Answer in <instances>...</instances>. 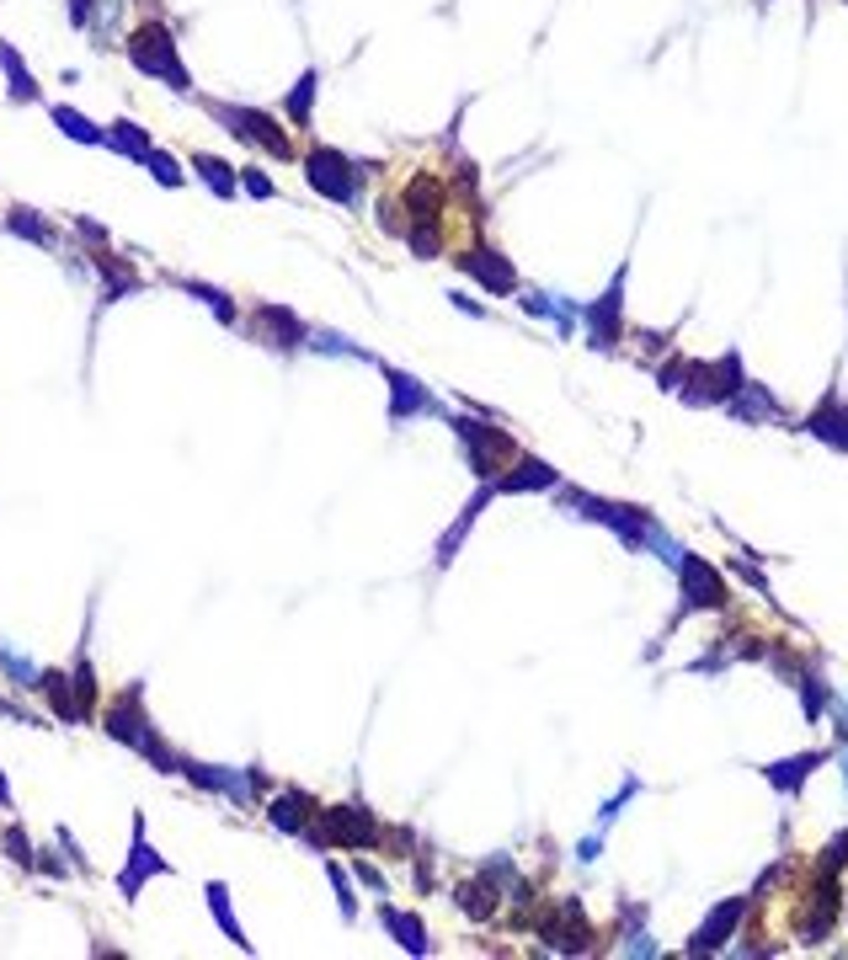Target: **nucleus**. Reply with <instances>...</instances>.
<instances>
[{
  "label": "nucleus",
  "instance_id": "a211bd4d",
  "mask_svg": "<svg viewBox=\"0 0 848 960\" xmlns=\"http://www.w3.org/2000/svg\"><path fill=\"white\" fill-rule=\"evenodd\" d=\"M812 438H821L827 449H838V453H848V400L838 390H827L821 395V406H812V417L800 421Z\"/></svg>",
  "mask_w": 848,
  "mask_h": 960
},
{
  "label": "nucleus",
  "instance_id": "6ab92c4d",
  "mask_svg": "<svg viewBox=\"0 0 848 960\" xmlns=\"http://www.w3.org/2000/svg\"><path fill=\"white\" fill-rule=\"evenodd\" d=\"M491 486H496V497H502V491H555V486H561V470L545 465V459H534V453H517Z\"/></svg>",
  "mask_w": 848,
  "mask_h": 960
},
{
  "label": "nucleus",
  "instance_id": "ea45409f",
  "mask_svg": "<svg viewBox=\"0 0 848 960\" xmlns=\"http://www.w3.org/2000/svg\"><path fill=\"white\" fill-rule=\"evenodd\" d=\"M0 848H6V859H11V865H22V870H32V865H38V859H32V843H28V827H22V822H11V827L0 833Z\"/></svg>",
  "mask_w": 848,
  "mask_h": 960
},
{
  "label": "nucleus",
  "instance_id": "5701e85b",
  "mask_svg": "<svg viewBox=\"0 0 848 960\" xmlns=\"http://www.w3.org/2000/svg\"><path fill=\"white\" fill-rule=\"evenodd\" d=\"M400 213H411V225H438V219H443V181L427 177V171H417V177H411V187H406V204H400Z\"/></svg>",
  "mask_w": 848,
  "mask_h": 960
},
{
  "label": "nucleus",
  "instance_id": "58836bf2",
  "mask_svg": "<svg viewBox=\"0 0 848 960\" xmlns=\"http://www.w3.org/2000/svg\"><path fill=\"white\" fill-rule=\"evenodd\" d=\"M139 166H145V171H150L160 187H182V181H187L182 160H177V155H166V150H150L145 160H139Z\"/></svg>",
  "mask_w": 848,
  "mask_h": 960
},
{
  "label": "nucleus",
  "instance_id": "412c9836",
  "mask_svg": "<svg viewBox=\"0 0 848 960\" xmlns=\"http://www.w3.org/2000/svg\"><path fill=\"white\" fill-rule=\"evenodd\" d=\"M92 268L102 272V304H118V300H128V294L145 289V278L128 268V262H118L113 251H92Z\"/></svg>",
  "mask_w": 848,
  "mask_h": 960
},
{
  "label": "nucleus",
  "instance_id": "473e14b6",
  "mask_svg": "<svg viewBox=\"0 0 848 960\" xmlns=\"http://www.w3.org/2000/svg\"><path fill=\"white\" fill-rule=\"evenodd\" d=\"M459 912H470V918H475V924H485V918H496V880H485V875H475V880H464V886H459Z\"/></svg>",
  "mask_w": 848,
  "mask_h": 960
},
{
  "label": "nucleus",
  "instance_id": "8fccbe9b",
  "mask_svg": "<svg viewBox=\"0 0 848 960\" xmlns=\"http://www.w3.org/2000/svg\"><path fill=\"white\" fill-rule=\"evenodd\" d=\"M833 716H838V742L848 748V705H833Z\"/></svg>",
  "mask_w": 848,
  "mask_h": 960
},
{
  "label": "nucleus",
  "instance_id": "09e8293b",
  "mask_svg": "<svg viewBox=\"0 0 848 960\" xmlns=\"http://www.w3.org/2000/svg\"><path fill=\"white\" fill-rule=\"evenodd\" d=\"M449 300H454V310H464V315H475V321H481V315H485V304L464 300V294H449Z\"/></svg>",
  "mask_w": 848,
  "mask_h": 960
},
{
  "label": "nucleus",
  "instance_id": "e433bc0d",
  "mask_svg": "<svg viewBox=\"0 0 848 960\" xmlns=\"http://www.w3.org/2000/svg\"><path fill=\"white\" fill-rule=\"evenodd\" d=\"M795 689H800V710H806V720L817 726V720L827 716V705H833V689L821 684L817 672H800V678H795Z\"/></svg>",
  "mask_w": 848,
  "mask_h": 960
},
{
  "label": "nucleus",
  "instance_id": "9d476101",
  "mask_svg": "<svg viewBox=\"0 0 848 960\" xmlns=\"http://www.w3.org/2000/svg\"><path fill=\"white\" fill-rule=\"evenodd\" d=\"M625 283H630V268L614 272L604 300L587 304V342H593L598 353H614V347L625 342Z\"/></svg>",
  "mask_w": 848,
  "mask_h": 960
},
{
  "label": "nucleus",
  "instance_id": "423d86ee",
  "mask_svg": "<svg viewBox=\"0 0 848 960\" xmlns=\"http://www.w3.org/2000/svg\"><path fill=\"white\" fill-rule=\"evenodd\" d=\"M449 427H454V438L464 444V453H470V470H475L481 480H496L517 459V444L502 432V427H491V421H481V417H449Z\"/></svg>",
  "mask_w": 848,
  "mask_h": 960
},
{
  "label": "nucleus",
  "instance_id": "bb28decb",
  "mask_svg": "<svg viewBox=\"0 0 848 960\" xmlns=\"http://www.w3.org/2000/svg\"><path fill=\"white\" fill-rule=\"evenodd\" d=\"M203 901H209L213 924H219V929H224V939H230V945H235V950H241V956H251V950H257V945H251V939H245L241 918H235V907H230V886H224V880H209V886H203Z\"/></svg>",
  "mask_w": 848,
  "mask_h": 960
},
{
  "label": "nucleus",
  "instance_id": "7c9ffc66",
  "mask_svg": "<svg viewBox=\"0 0 848 960\" xmlns=\"http://www.w3.org/2000/svg\"><path fill=\"white\" fill-rule=\"evenodd\" d=\"M315 91H321V70L310 64L300 81H294V91L283 96V118L294 123V128H310V123H315Z\"/></svg>",
  "mask_w": 848,
  "mask_h": 960
},
{
  "label": "nucleus",
  "instance_id": "f704fd0d",
  "mask_svg": "<svg viewBox=\"0 0 848 960\" xmlns=\"http://www.w3.org/2000/svg\"><path fill=\"white\" fill-rule=\"evenodd\" d=\"M177 289H182V294H192V300L203 304V310H213V315H219L224 326H241V310L230 304V294H224V289H213V283H198V278H177Z\"/></svg>",
  "mask_w": 848,
  "mask_h": 960
},
{
  "label": "nucleus",
  "instance_id": "9b49d317",
  "mask_svg": "<svg viewBox=\"0 0 848 960\" xmlns=\"http://www.w3.org/2000/svg\"><path fill=\"white\" fill-rule=\"evenodd\" d=\"M251 336H257L262 347H273V353H300V347H310V326L300 321V310H289V304H257V310H251Z\"/></svg>",
  "mask_w": 848,
  "mask_h": 960
},
{
  "label": "nucleus",
  "instance_id": "dca6fc26",
  "mask_svg": "<svg viewBox=\"0 0 848 960\" xmlns=\"http://www.w3.org/2000/svg\"><path fill=\"white\" fill-rule=\"evenodd\" d=\"M742 912H747V897H731V901H721V907H710V918H704L694 929V939H689V956H715V950H726L731 939H736Z\"/></svg>",
  "mask_w": 848,
  "mask_h": 960
},
{
  "label": "nucleus",
  "instance_id": "49530a36",
  "mask_svg": "<svg viewBox=\"0 0 848 960\" xmlns=\"http://www.w3.org/2000/svg\"><path fill=\"white\" fill-rule=\"evenodd\" d=\"M0 716H6V720H17V726H43V720H38V716H28L22 705H11L6 693H0Z\"/></svg>",
  "mask_w": 848,
  "mask_h": 960
},
{
  "label": "nucleus",
  "instance_id": "c85d7f7f",
  "mask_svg": "<svg viewBox=\"0 0 848 960\" xmlns=\"http://www.w3.org/2000/svg\"><path fill=\"white\" fill-rule=\"evenodd\" d=\"M726 411H731V417H742V421H768V417L779 421V417H785V406H779L774 395L763 390V385H753V379H747L742 390L731 395V400H726Z\"/></svg>",
  "mask_w": 848,
  "mask_h": 960
},
{
  "label": "nucleus",
  "instance_id": "4c0bfd02",
  "mask_svg": "<svg viewBox=\"0 0 848 960\" xmlns=\"http://www.w3.org/2000/svg\"><path fill=\"white\" fill-rule=\"evenodd\" d=\"M0 672H6V678H11V684H17L22 693H38V684H43V672H38L28 657L6 651V646H0Z\"/></svg>",
  "mask_w": 848,
  "mask_h": 960
},
{
  "label": "nucleus",
  "instance_id": "1a4fd4ad",
  "mask_svg": "<svg viewBox=\"0 0 848 960\" xmlns=\"http://www.w3.org/2000/svg\"><path fill=\"white\" fill-rule=\"evenodd\" d=\"M160 875H171V859L155 854L150 833H145V816H134V848H128V865L118 870V897L139 901V891H145L150 880H160Z\"/></svg>",
  "mask_w": 848,
  "mask_h": 960
},
{
  "label": "nucleus",
  "instance_id": "20e7f679",
  "mask_svg": "<svg viewBox=\"0 0 848 960\" xmlns=\"http://www.w3.org/2000/svg\"><path fill=\"white\" fill-rule=\"evenodd\" d=\"M300 166H304L310 192H321L326 204H342V209L358 204V192H364V166H358L353 155H342L336 145H310Z\"/></svg>",
  "mask_w": 848,
  "mask_h": 960
},
{
  "label": "nucleus",
  "instance_id": "f3484780",
  "mask_svg": "<svg viewBox=\"0 0 848 960\" xmlns=\"http://www.w3.org/2000/svg\"><path fill=\"white\" fill-rule=\"evenodd\" d=\"M315 816H321V806H315V795H304V790H283V795L268 801V827L283 833V838H304V833L315 827Z\"/></svg>",
  "mask_w": 848,
  "mask_h": 960
},
{
  "label": "nucleus",
  "instance_id": "393cba45",
  "mask_svg": "<svg viewBox=\"0 0 848 960\" xmlns=\"http://www.w3.org/2000/svg\"><path fill=\"white\" fill-rule=\"evenodd\" d=\"M491 497H496V486H491V480H481V491H475V497L464 502V512H459V518H454V529H449V534L438 540V566H454L459 544H464V534L475 529V518H481V508H485V502H491Z\"/></svg>",
  "mask_w": 848,
  "mask_h": 960
},
{
  "label": "nucleus",
  "instance_id": "7ed1b4c3",
  "mask_svg": "<svg viewBox=\"0 0 848 960\" xmlns=\"http://www.w3.org/2000/svg\"><path fill=\"white\" fill-rule=\"evenodd\" d=\"M203 113H209L230 139H241L245 150L268 155V160H300V150H294V139H289V128L273 118V113H262V107H241V102H203Z\"/></svg>",
  "mask_w": 848,
  "mask_h": 960
},
{
  "label": "nucleus",
  "instance_id": "72a5a7b5",
  "mask_svg": "<svg viewBox=\"0 0 848 960\" xmlns=\"http://www.w3.org/2000/svg\"><path fill=\"white\" fill-rule=\"evenodd\" d=\"M107 150L128 155V160L139 166V160H145L155 145H150V134H145V128H139L134 118H118V123H107Z\"/></svg>",
  "mask_w": 848,
  "mask_h": 960
},
{
  "label": "nucleus",
  "instance_id": "6e6552de",
  "mask_svg": "<svg viewBox=\"0 0 848 960\" xmlns=\"http://www.w3.org/2000/svg\"><path fill=\"white\" fill-rule=\"evenodd\" d=\"M182 780L198 784V790H209V795H224V801H235V806H251V801L268 790L262 769H224V763H198V758H182Z\"/></svg>",
  "mask_w": 848,
  "mask_h": 960
},
{
  "label": "nucleus",
  "instance_id": "de8ad7c7",
  "mask_svg": "<svg viewBox=\"0 0 848 960\" xmlns=\"http://www.w3.org/2000/svg\"><path fill=\"white\" fill-rule=\"evenodd\" d=\"M358 880H364L368 891H379V897L390 891V886H385V870H374V865H358Z\"/></svg>",
  "mask_w": 848,
  "mask_h": 960
},
{
  "label": "nucleus",
  "instance_id": "a18cd8bd",
  "mask_svg": "<svg viewBox=\"0 0 848 960\" xmlns=\"http://www.w3.org/2000/svg\"><path fill=\"white\" fill-rule=\"evenodd\" d=\"M92 17H96V0H70V28L75 32H92Z\"/></svg>",
  "mask_w": 848,
  "mask_h": 960
},
{
  "label": "nucleus",
  "instance_id": "2eb2a0df",
  "mask_svg": "<svg viewBox=\"0 0 848 960\" xmlns=\"http://www.w3.org/2000/svg\"><path fill=\"white\" fill-rule=\"evenodd\" d=\"M540 933H545L549 950H566V956L593 950V929H587V918H582V901H561L555 912H545Z\"/></svg>",
  "mask_w": 848,
  "mask_h": 960
},
{
  "label": "nucleus",
  "instance_id": "b1692460",
  "mask_svg": "<svg viewBox=\"0 0 848 960\" xmlns=\"http://www.w3.org/2000/svg\"><path fill=\"white\" fill-rule=\"evenodd\" d=\"M0 75H6V96H11V102H43L38 75H32L28 60L17 54V43H11V38H0Z\"/></svg>",
  "mask_w": 848,
  "mask_h": 960
},
{
  "label": "nucleus",
  "instance_id": "c9c22d12",
  "mask_svg": "<svg viewBox=\"0 0 848 960\" xmlns=\"http://www.w3.org/2000/svg\"><path fill=\"white\" fill-rule=\"evenodd\" d=\"M70 684H75L81 720H96V699H102V689H96V667H92V657H86V646H81V657H75V667H70Z\"/></svg>",
  "mask_w": 848,
  "mask_h": 960
},
{
  "label": "nucleus",
  "instance_id": "4be33fe9",
  "mask_svg": "<svg viewBox=\"0 0 848 960\" xmlns=\"http://www.w3.org/2000/svg\"><path fill=\"white\" fill-rule=\"evenodd\" d=\"M821 763H827V752H795V758H779V763H768V769H763V780L774 784L779 795H800V784L812 780Z\"/></svg>",
  "mask_w": 848,
  "mask_h": 960
},
{
  "label": "nucleus",
  "instance_id": "4468645a",
  "mask_svg": "<svg viewBox=\"0 0 848 960\" xmlns=\"http://www.w3.org/2000/svg\"><path fill=\"white\" fill-rule=\"evenodd\" d=\"M459 272L464 278H475L485 294H513L517 289V272H513V257H502V251H491V246H470V251H459L454 257Z\"/></svg>",
  "mask_w": 848,
  "mask_h": 960
},
{
  "label": "nucleus",
  "instance_id": "2f4dec72",
  "mask_svg": "<svg viewBox=\"0 0 848 960\" xmlns=\"http://www.w3.org/2000/svg\"><path fill=\"white\" fill-rule=\"evenodd\" d=\"M38 693H49V705H54V716H60L64 726H81V705H75V684H70V672H60V667H43V684H38Z\"/></svg>",
  "mask_w": 848,
  "mask_h": 960
},
{
  "label": "nucleus",
  "instance_id": "aec40b11",
  "mask_svg": "<svg viewBox=\"0 0 848 960\" xmlns=\"http://www.w3.org/2000/svg\"><path fill=\"white\" fill-rule=\"evenodd\" d=\"M379 924H385V933H390L406 956H432L427 924L417 918V912H406V907H395V901H379Z\"/></svg>",
  "mask_w": 848,
  "mask_h": 960
},
{
  "label": "nucleus",
  "instance_id": "f8f14e48",
  "mask_svg": "<svg viewBox=\"0 0 848 960\" xmlns=\"http://www.w3.org/2000/svg\"><path fill=\"white\" fill-rule=\"evenodd\" d=\"M379 374H385V390H390V427H406L411 417H443V406L432 400L422 379H411L395 363H379Z\"/></svg>",
  "mask_w": 848,
  "mask_h": 960
},
{
  "label": "nucleus",
  "instance_id": "79ce46f5",
  "mask_svg": "<svg viewBox=\"0 0 848 960\" xmlns=\"http://www.w3.org/2000/svg\"><path fill=\"white\" fill-rule=\"evenodd\" d=\"M241 192H251V198H278V187H273V177L262 171V166H241Z\"/></svg>",
  "mask_w": 848,
  "mask_h": 960
},
{
  "label": "nucleus",
  "instance_id": "f03ea898",
  "mask_svg": "<svg viewBox=\"0 0 848 960\" xmlns=\"http://www.w3.org/2000/svg\"><path fill=\"white\" fill-rule=\"evenodd\" d=\"M123 54H128V64L139 70V75H150V81H160V86H171L177 96H192V70L182 64V49H177V32L166 28V22H139V28L123 38Z\"/></svg>",
  "mask_w": 848,
  "mask_h": 960
},
{
  "label": "nucleus",
  "instance_id": "f257e3e1",
  "mask_svg": "<svg viewBox=\"0 0 848 960\" xmlns=\"http://www.w3.org/2000/svg\"><path fill=\"white\" fill-rule=\"evenodd\" d=\"M102 731H107L118 748L150 758L155 774H182V752H171L160 742V726H155L150 710H145V684H128V689L102 710Z\"/></svg>",
  "mask_w": 848,
  "mask_h": 960
},
{
  "label": "nucleus",
  "instance_id": "ddd939ff",
  "mask_svg": "<svg viewBox=\"0 0 848 960\" xmlns=\"http://www.w3.org/2000/svg\"><path fill=\"white\" fill-rule=\"evenodd\" d=\"M678 582H683V614L689 608H726V576L710 566L704 555H694V550H683V561H678Z\"/></svg>",
  "mask_w": 848,
  "mask_h": 960
},
{
  "label": "nucleus",
  "instance_id": "39448f33",
  "mask_svg": "<svg viewBox=\"0 0 848 960\" xmlns=\"http://www.w3.org/2000/svg\"><path fill=\"white\" fill-rule=\"evenodd\" d=\"M561 502H566V508H576L582 518H587V523H604V529H614V534L630 544V550H651V534H657V523H651V512H646V508H630V502H608V497L576 491V486H566V491H561Z\"/></svg>",
  "mask_w": 848,
  "mask_h": 960
},
{
  "label": "nucleus",
  "instance_id": "3c124183",
  "mask_svg": "<svg viewBox=\"0 0 848 960\" xmlns=\"http://www.w3.org/2000/svg\"><path fill=\"white\" fill-rule=\"evenodd\" d=\"M0 811H11V784H6V774H0Z\"/></svg>",
  "mask_w": 848,
  "mask_h": 960
},
{
  "label": "nucleus",
  "instance_id": "a19ab883",
  "mask_svg": "<svg viewBox=\"0 0 848 960\" xmlns=\"http://www.w3.org/2000/svg\"><path fill=\"white\" fill-rule=\"evenodd\" d=\"M326 875H332V891H336V907H342V918L353 924V918H358V897H353V880H347V870H342V865H332V859H326Z\"/></svg>",
  "mask_w": 848,
  "mask_h": 960
},
{
  "label": "nucleus",
  "instance_id": "c756f323",
  "mask_svg": "<svg viewBox=\"0 0 848 960\" xmlns=\"http://www.w3.org/2000/svg\"><path fill=\"white\" fill-rule=\"evenodd\" d=\"M192 177L203 181V187H209L213 198H235V192H241V171H235V166H230V160H219V155H192Z\"/></svg>",
  "mask_w": 848,
  "mask_h": 960
},
{
  "label": "nucleus",
  "instance_id": "0eeeda50",
  "mask_svg": "<svg viewBox=\"0 0 848 960\" xmlns=\"http://www.w3.org/2000/svg\"><path fill=\"white\" fill-rule=\"evenodd\" d=\"M315 833H321V843L326 848H379L385 843V827L374 822V811L364 806V801H347V806H321V816H315Z\"/></svg>",
  "mask_w": 848,
  "mask_h": 960
},
{
  "label": "nucleus",
  "instance_id": "a878e982",
  "mask_svg": "<svg viewBox=\"0 0 848 960\" xmlns=\"http://www.w3.org/2000/svg\"><path fill=\"white\" fill-rule=\"evenodd\" d=\"M6 230L17 240H28V246H38V251H54V246H60V230H54L38 209H28V204H11V209H6Z\"/></svg>",
  "mask_w": 848,
  "mask_h": 960
},
{
  "label": "nucleus",
  "instance_id": "c03bdc74",
  "mask_svg": "<svg viewBox=\"0 0 848 960\" xmlns=\"http://www.w3.org/2000/svg\"><path fill=\"white\" fill-rule=\"evenodd\" d=\"M848 865V827L844 833H838V838L827 843V848H821V875H838Z\"/></svg>",
  "mask_w": 848,
  "mask_h": 960
},
{
  "label": "nucleus",
  "instance_id": "cd10ccee",
  "mask_svg": "<svg viewBox=\"0 0 848 960\" xmlns=\"http://www.w3.org/2000/svg\"><path fill=\"white\" fill-rule=\"evenodd\" d=\"M49 118H54V128H60L70 145H92V150H96V145H107V128H102V123H92L86 113H75L70 102H54V107H49Z\"/></svg>",
  "mask_w": 848,
  "mask_h": 960
},
{
  "label": "nucleus",
  "instance_id": "37998d69",
  "mask_svg": "<svg viewBox=\"0 0 848 960\" xmlns=\"http://www.w3.org/2000/svg\"><path fill=\"white\" fill-rule=\"evenodd\" d=\"M118 11H123V0H96V17H92V32H96V38H107V43H113Z\"/></svg>",
  "mask_w": 848,
  "mask_h": 960
}]
</instances>
